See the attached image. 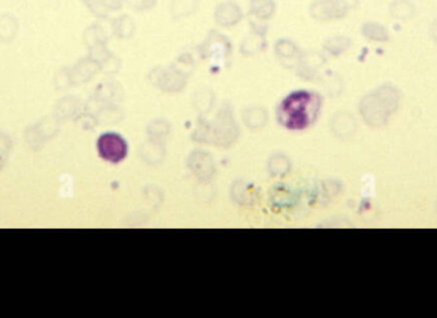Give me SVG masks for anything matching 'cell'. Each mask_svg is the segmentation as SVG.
<instances>
[{
	"label": "cell",
	"instance_id": "6da1fadb",
	"mask_svg": "<svg viewBox=\"0 0 437 318\" xmlns=\"http://www.w3.org/2000/svg\"><path fill=\"white\" fill-rule=\"evenodd\" d=\"M321 101L315 92L295 91L278 106L279 123L290 130L306 129L316 119Z\"/></svg>",
	"mask_w": 437,
	"mask_h": 318
},
{
	"label": "cell",
	"instance_id": "7a4b0ae2",
	"mask_svg": "<svg viewBox=\"0 0 437 318\" xmlns=\"http://www.w3.org/2000/svg\"><path fill=\"white\" fill-rule=\"evenodd\" d=\"M98 151L103 159L115 164L127 156L128 146L119 135L105 133L98 138Z\"/></svg>",
	"mask_w": 437,
	"mask_h": 318
},
{
	"label": "cell",
	"instance_id": "3957f363",
	"mask_svg": "<svg viewBox=\"0 0 437 318\" xmlns=\"http://www.w3.org/2000/svg\"><path fill=\"white\" fill-rule=\"evenodd\" d=\"M348 10L341 0H318L312 4L311 15L320 21H330L344 17Z\"/></svg>",
	"mask_w": 437,
	"mask_h": 318
},
{
	"label": "cell",
	"instance_id": "277c9868",
	"mask_svg": "<svg viewBox=\"0 0 437 318\" xmlns=\"http://www.w3.org/2000/svg\"><path fill=\"white\" fill-rule=\"evenodd\" d=\"M82 3L98 17H105L108 13L121 9L123 6V0H82Z\"/></svg>",
	"mask_w": 437,
	"mask_h": 318
},
{
	"label": "cell",
	"instance_id": "5b68a950",
	"mask_svg": "<svg viewBox=\"0 0 437 318\" xmlns=\"http://www.w3.org/2000/svg\"><path fill=\"white\" fill-rule=\"evenodd\" d=\"M241 9L233 3H223L216 9V20L220 24L232 26L241 20Z\"/></svg>",
	"mask_w": 437,
	"mask_h": 318
},
{
	"label": "cell",
	"instance_id": "8992f818",
	"mask_svg": "<svg viewBox=\"0 0 437 318\" xmlns=\"http://www.w3.org/2000/svg\"><path fill=\"white\" fill-rule=\"evenodd\" d=\"M389 13L398 21H408L415 15V4L410 0H394L389 7Z\"/></svg>",
	"mask_w": 437,
	"mask_h": 318
},
{
	"label": "cell",
	"instance_id": "52a82bcc",
	"mask_svg": "<svg viewBox=\"0 0 437 318\" xmlns=\"http://www.w3.org/2000/svg\"><path fill=\"white\" fill-rule=\"evenodd\" d=\"M18 31V21L15 15L4 13L0 15V40H12Z\"/></svg>",
	"mask_w": 437,
	"mask_h": 318
},
{
	"label": "cell",
	"instance_id": "ba28073f",
	"mask_svg": "<svg viewBox=\"0 0 437 318\" xmlns=\"http://www.w3.org/2000/svg\"><path fill=\"white\" fill-rule=\"evenodd\" d=\"M362 33L373 41H386L389 38V31L377 22H366L363 24Z\"/></svg>",
	"mask_w": 437,
	"mask_h": 318
},
{
	"label": "cell",
	"instance_id": "9c48e42d",
	"mask_svg": "<svg viewBox=\"0 0 437 318\" xmlns=\"http://www.w3.org/2000/svg\"><path fill=\"white\" fill-rule=\"evenodd\" d=\"M251 9L258 18L267 20L274 15L275 4L272 0H252L251 1Z\"/></svg>",
	"mask_w": 437,
	"mask_h": 318
},
{
	"label": "cell",
	"instance_id": "30bf717a",
	"mask_svg": "<svg viewBox=\"0 0 437 318\" xmlns=\"http://www.w3.org/2000/svg\"><path fill=\"white\" fill-rule=\"evenodd\" d=\"M349 45V40L346 38H332V41L329 43V49L334 52V53H340L343 50L347 49Z\"/></svg>",
	"mask_w": 437,
	"mask_h": 318
},
{
	"label": "cell",
	"instance_id": "8fae6325",
	"mask_svg": "<svg viewBox=\"0 0 437 318\" xmlns=\"http://www.w3.org/2000/svg\"><path fill=\"white\" fill-rule=\"evenodd\" d=\"M129 4L132 6V7L136 8V9H149V8L152 7V6H155V3H156V0H127Z\"/></svg>",
	"mask_w": 437,
	"mask_h": 318
},
{
	"label": "cell",
	"instance_id": "7c38bea8",
	"mask_svg": "<svg viewBox=\"0 0 437 318\" xmlns=\"http://www.w3.org/2000/svg\"><path fill=\"white\" fill-rule=\"evenodd\" d=\"M431 35H432V38L437 43V20L431 24Z\"/></svg>",
	"mask_w": 437,
	"mask_h": 318
}]
</instances>
